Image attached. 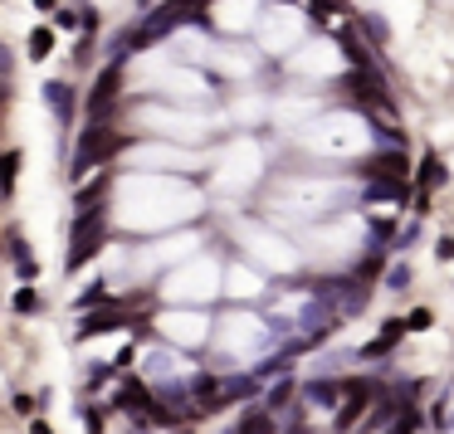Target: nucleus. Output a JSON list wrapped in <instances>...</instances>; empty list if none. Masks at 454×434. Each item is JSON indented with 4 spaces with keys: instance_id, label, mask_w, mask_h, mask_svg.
<instances>
[{
    "instance_id": "nucleus-1",
    "label": "nucleus",
    "mask_w": 454,
    "mask_h": 434,
    "mask_svg": "<svg viewBox=\"0 0 454 434\" xmlns=\"http://www.w3.org/2000/svg\"><path fill=\"white\" fill-rule=\"evenodd\" d=\"M113 147H117L113 132H93V137H84V142H79V151H74V171L84 176V171H88V166H98Z\"/></svg>"
},
{
    "instance_id": "nucleus-2",
    "label": "nucleus",
    "mask_w": 454,
    "mask_h": 434,
    "mask_svg": "<svg viewBox=\"0 0 454 434\" xmlns=\"http://www.w3.org/2000/svg\"><path fill=\"white\" fill-rule=\"evenodd\" d=\"M84 254H98V224H93V215H79V229H74V254H69V264H84Z\"/></svg>"
},
{
    "instance_id": "nucleus-3",
    "label": "nucleus",
    "mask_w": 454,
    "mask_h": 434,
    "mask_svg": "<svg viewBox=\"0 0 454 434\" xmlns=\"http://www.w3.org/2000/svg\"><path fill=\"white\" fill-rule=\"evenodd\" d=\"M161 327H166L176 341H201V337H206V323H201V318H166Z\"/></svg>"
},
{
    "instance_id": "nucleus-4",
    "label": "nucleus",
    "mask_w": 454,
    "mask_h": 434,
    "mask_svg": "<svg viewBox=\"0 0 454 434\" xmlns=\"http://www.w3.org/2000/svg\"><path fill=\"white\" fill-rule=\"evenodd\" d=\"M147 122H152V127H181V137H201V122L176 117V112H147Z\"/></svg>"
},
{
    "instance_id": "nucleus-5",
    "label": "nucleus",
    "mask_w": 454,
    "mask_h": 434,
    "mask_svg": "<svg viewBox=\"0 0 454 434\" xmlns=\"http://www.w3.org/2000/svg\"><path fill=\"white\" fill-rule=\"evenodd\" d=\"M229 293H234V298H254V293H259V278L244 273V269H234V273H229Z\"/></svg>"
},
{
    "instance_id": "nucleus-6",
    "label": "nucleus",
    "mask_w": 454,
    "mask_h": 434,
    "mask_svg": "<svg viewBox=\"0 0 454 434\" xmlns=\"http://www.w3.org/2000/svg\"><path fill=\"white\" fill-rule=\"evenodd\" d=\"M44 98H49V103H54V108H59V112H69V88H64V83H54V88H44Z\"/></svg>"
},
{
    "instance_id": "nucleus-7",
    "label": "nucleus",
    "mask_w": 454,
    "mask_h": 434,
    "mask_svg": "<svg viewBox=\"0 0 454 434\" xmlns=\"http://www.w3.org/2000/svg\"><path fill=\"white\" fill-rule=\"evenodd\" d=\"M15 166H20V156H0V186L15 181Z\"/></svg>"
},
{
    "instance_id": "nucleus-8",
    "label": "nucleus",
    "mask_w": 454,
    "mask_h": 434,
    "mask_svg": "<svg viewBox=\"0 0 454 434\" xmlns=\"http://www.w3.org/2000/svg\"><path fill=\"white\" fill-rule=\"evenodd\" d=\"M29 49H34V54L44 59V54H49V34H44V29H34V39H29Z\"/></svg>"
},
{
    "instance_id": "nucleus-9",
    "label": "nucleus",
    "mask_w": 454,
    "mask_h": 434,
    "mask_svg": "<svg viewBox=\"0 0 454 434\" xmlns=\"http://www.w3.org/2000/svg\"><path fill=\"white\" fill-rule=\"evenodd\" d=\"M410 283V269H391V288H406Z\"/></svg>"
},
{
    "instance_id": "nucleus-10",
    "label": "nucleus",
    "mask_w": 454,
    "mask_h": 434,
    "mask_svg": "<svg viewBox=\"0 0 454 434\" xmlns=\"http://www.w3.org/2000/svg\"><path fill=\"white\" fill-rule=\"evenodd\" d=\"M440 254H454V234H450V239H445V244H440Z\"/></svg>"
},
{
    "instance_id": "nucleus-11",
    "label": "nucleus",
    "mask_w": 454,
    "mask_h": 434,
    "mask_svg": "<svg viewBox=\"0 0 454 434\" xmlns=\"http://www.w3.org/2000/svg\"><path fill=\"white\" fill-rule=\"evenodd\" d=\"M34 434H49V430H44V425H39V430H34Z\"/></svg>"
}]
</instances>
